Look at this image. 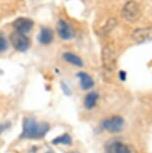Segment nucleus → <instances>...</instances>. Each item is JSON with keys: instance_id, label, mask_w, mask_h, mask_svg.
Returning <instances> with one entry per match:
<instances>
[{"instance_id": "obj_11", "label": "nucleus", "mask_w": 152, "mask_h": 153, "mask_svg": "<svg viewBox=\"0 0 152 153\" xmlns=\"http://www.w3.org/2000/svg\"><path fill=\"white\" fill-rule=\"evenodd\" d=\"M77 77H79V79H80V84H81L82 89L87 90V89H90L91 87H93L94 81L90 75H88L87 73H85V72H79V73H77Z\"/></svg>"}, {"instance_id": "obj_1", "label": "nucleus", "mask_w": 152, "mask_h": 153, "mask_svg": "<svg viewBox=\"0 0 152 153\" xmlns=\"http://www.w3.org/2000/svg\"><path fill=\"white\" fill-rule=\"evenodd\" d=\"M49 130V125L46 123H39L32 118H26L23 122L22 137L39 138L44 136Z\"/></svg>"}, {"instance_id": "obj_14", "label": "nucleus", "mask_w": 152, "mask_h": 153, "mask_svg": "<svg viewBox=\"0 0 152 153\" xmlns=\"http://www.w3.org/2000/svg\"><path fill=\"white\" fill-rule=\"evenodd\" d=\"M116 21L117 20L114 19V18H111V19L108 20V21L106 22V24L101 28V30H100V34H101V35H106L109 31H111L114 28V26L116 25Z\"/></svg>"}, {"instance_id": "obj_16", "label": "nucleus", "mask_w": 152, "mask_h": 153, "mask_svg": "<svg viewBox=\"0 0 152 153\" xmlns=\"http://www.w3.org/2000/svg\"><path fill=\"white\" fill-rule=\"evenodd\" d=\"M8 48V43L7 40L5 38V36L3 35V33L0 32V53L6 51Z\"/></svg>"}, {"instance_id": "obj_18", "label": "nucleus", "mask_w": 152, "mask_h": 153, "mask_svg": "<svg viewBox=\"0 0 152 153\" xmlns=\"http://www.w3.org/2000/svg\"><path fill=\"white\" fill-rule=\"evenodd\" d=\"M8 125H6V126H4V124H1V125H0V133H1V132L2 131H3L4 130V129L5 128H6V127H7Z\"/></svg>"}, {"instance_id": "obj_15", "label": "nucleus", "mask_w": 152, "mask_h": 153, "mask_svg": "<svg viewBox=\"0 0 152 153\" xmlns=\"http://www.w3.org/2000/svg\"><path fill=\"white\" fill-rule=\"evenodd\" d=\"M53 144H65V145H70L72 143V139L68 134H63L61 136L56 137L52 141Z\"/></svg>"}, {"instance_id": "obj_3", "label": "nucleus", "mask_w": 152, "mask_h": 153, "mask_svg": "<svg viewBox=\"0 0 152 153\" xmlns=\"http://www.w3.org/2000/svg\"><path fill=\"white\" fill-rule=\"evenodd\" d=\"M10 41L12 43L13 47L17 51H20V52L26 51L30 45L29 38L25 34L17 32V31H14V32L10 34Z\"/></svg>"}, {"instance_id": "obj_2", "label": "nucleus", "mask_w": 152, "mask_h": 153, "mask_svg": "<svg viewBox=\"0 0 152 153\" xmlns=\"http://www.w3.org/2000/svg\"><path fill=\"white\" fill-rule=\"evenodd\" d=\"M116 51L113 46L106 45L102 49V64L107 71H112L116 67Z\"/></svg>"}, {"instance_id": "obj_12", "label": "nucleus", "mask_w": 152, "mask_h": 153, "mask_svg": "<svg viewBox=\"0 0 152 153\" xmlns=\"http://www.w3.org/2000/svg\"><path fill=\"white\" fill-rule=\"evenodd\" d=\"M98 94L96 92H90L84 98V105L87 109H92L96 105V102L98 100Z\"/></svg>"}, {"instance_id": "obj_13", "label": "nucleus", "mask_w": 152, "mask_h": 153, "mask_svg": "<svg viewBox=\"0 0 152 153\" xmlns=\"http://www.w3.org/2000/svg\"><path fill=\"white\" fill-rule=\"evenodd\" d=\"M63 58L66 60L67 62L71 63V64L73 65H76V66H79V67H81L83 66V61L81 60L80 57H78L75 54L71 53V52H66L63 54Z\"/></svg>"}, {"instance_id": "obj_7", "label": "nucleus", "mask_w": 152, "mask_h": 153, "mask_svg": "<svg viewBox=\"0 0 152 153\" xmlns=\"http://www.w3.org/2000/svg\"><path fill=\"white\" fill-rule=\"evenodd\" d=\"M57 31H58L60 38L63 40H69L74 36L73 29L70 26V24L62 19L59 20L57 23Z\"/></svg>"}, {"instance_id": "obj_5", "label": "nucleus", "mask_w": 152, "mask_h": 153, "mask_svg": "<svg viewBox=\"0 0 152 153\" xmlns=\"http://www.w3.org/2000/svg\"><path fill=\"white\" fill-rule=\"evenodd\" d=\"M103 128L106 131L111 132V133H116L122 130L124 127V120L121 116H112L111 118L106 119L102 124Z\"/></svg>"}, {"instance_id": "obj_17", "label": "nucleus", "mask_w": 152, "mask_h": 153, "mask_svg": "<svg viewBox=\"0 0 152 153\" xmlns=\"http://www.w3.org/2000/svg\"><path fill=\"white\" fill-rule=\"evenodd\" d=\"M119 75H120V79H121V80H125V76H126V73H125V72L120 71Z\"/></svg>"}, {"instance_id": "obj_19", "label": "nucleus", "mask_w": 152, "mask_h": 153, "mask_svg": "<svg viewBox=\"0 0 152 153\" xmlns=\"http://www.w3.org/2000/svg\"><path fill=\"white\" fill-rule=\"evenodd\" d=\"M71 153H78V152H71Z\"/></svg>"}, {"instance_id": "obj_9", "label": "nucleus", "mask_w": 152, "mask_h": 153, "mask_svg": "<svg viewBox=\"0 0 152 153\" xmlns=\"http://www.w3.org/2000/svg\"><path fill=\"white\" fill-rule=\"evenodd\" d=\"M108 151L109 153H137L133 146L123 144L121 142H114L110 144Z\"/></svg>"}, {"instance_id": "obj_8", "label": "nucleus", "mask_w": 152, "mask_h": 153, "mask_svg": "<svg viewBox=\"0 0 152 153\" xmlns=\"http://www.w3.org/2000/svg\"><path fill=\"white\" fill-rule=\"evenodd\" d=\"M132 38L137 43L152 41V28H138L132 33Z\"/></svg>"}, {"instance_id": "obj_10", "label": "nucleus", "mask_w": 152, "mask_h": 153, "mask_svg": "<svg viewBox=\"0 0 152 153\" xmlns=\"http://www.w3.org/2000/svg\"><path fill=\"white\" fill-rule=\"evenodd\" d=\"M39 42L43 45H48L53 41V31L48 27H42L38 35Z\"/></svg>"}, {"instance_id": "obj_4", "label": "nucleus", "mask_w": 152, "mask_h": 153, "mask_svg": "<svg viewBox=\"0 0 152 153\" xmlns=\"http://www.w3.org/2000/svg\"><path fill=\"white\" fill-rule=\"evenodd\" d=\"M122 14L127 21L135 22L138 20L141 12H140V8L138 6V4L135 1L131 0V1H128L124 5V7L122 9Z\"/></svg>"}, {"instance_id": "obj_6", "label": "nucleus", "mask_w": 152, "mask_h": 153, "mask_svg": "<svg viewBox=\"0 0 152 153\" xmlns=\"http://www.w3.org/2000/svg\"><path fill=\"white\" fill-rule=\"evenodd\" d=\"M12 25L15 28V31L25 34L30 32L33 28V21L31 19L25 18V17H19V18L14 20Z\"/></svg>"}]
</instances>
